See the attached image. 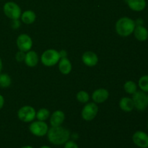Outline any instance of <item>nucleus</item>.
I'll use <instances>...</instances> for the list:
<instances>
[{
  "mask_svg": "<svg viewBox=\"0 0 148 148\" xmlns=\"http://www.w3.org/2000/svg\"><path fill=\"white\" fill-rule=\"evenodd\" d=\"M25 63L27 66L30 67H33L38 64L39 61L38 56L37 53L34 51H29L26 52L25 57Z\"/></svg>",
  "mask_w": 148,
  "mask_h": 148,
  "instance_id": "nucleus-14",
  "label": "nucleus"
},
{
  "mask_svg": "<svg viewBox=\"0 0 148 148\" xmlns=\"http://www.w3.org/2000/svg\"><path fill=\"white\" fill-rule=\"evenodd\" d=\"M20 148H34V147H32V146H30V145H25V146H23V147H22Z\"/></svg>",
  "mask_w": 148,
  "mask_h": 148,
  "instance_id": "nucleus-31",
  "label": "nucleus"
},
{
  "mask_svg": "<svg viewBox=\"0 0 148 148\" xmlns=\"http://www.w3.org/2000/svg\"><path fill=\"white\" fill-rule=\"evenodd\" d=\"M124 89L127 93L133 95L137 90V85L134 81H127L124 85Z\"/></svg>",
  "mask_w": 148,
  "mask_h": 148,
  "instance_id": "nucleus-21",
  "label": "nucleus"
},
{
  "mask_svg": "<svg viewBox=\"0 0 148 148\" xmlns=\"http://www.w3.org/2000/svg\"><path fill=\"white\" fill-rule=\"evenodd\" d=\"M47 137L51 144L55 145H62L70 138V132L62 126L51 127V128L48 130Z\"/></svg>",
  "mask_w": 148,
  "mask_h": 148,
  "instance_id": "nucleus-1",
  "label": "nucleus"
},
{
  "mask_svg": "<svg viewBox=\"0 0 148 148\" xmlns=\"http://www.w3.org/2000/svg\"><path fill=\"white\" fill-rule=\"evenodd\" d=\"M132 141L140 148H148V134L143 131H137L132 136Z\"/></svg>",
  "mask_w": 148,
  "mask_h": 148,
  "instance_id": "nucleus-10",
  "label": "nucleus"
},
{
  "mask_svg": "<svg viewBox=\"0 0 148 148\" xmlns=\"http://www.w3.org/2000/svg\"><path fill=\"white\" fill-rule=\"evenodd\" d=\"M133 33L139 41H145L148 39V30L143 25H136Z\"/></svg>",
  "mask_w": 148,
  "mask_h": 148,
  "instance_id": "nucleus-15",
  "label": "nucleus"
},
{
  "mask_svg": "<svg viewBox=\"0 0 148 148\" xmlns=\"http://www.w3.org/2000/svg\"><path fill=\"white\" fill-rule=\"evenodd\" d=\"M61 59L59 52L55 49H48L42 53L40 61L46 66H52L59 63Z\"/></svg>",
  "mask_w": 148,
  "mask_h": 148,
  "instance_id": "nucleus-3",
  "label": "nucleus"
},
{
  "mask_svg": "<svg viewBox=\"0 0 148 148\" xmlns=\"http://www.w3.org/2000/svg\"><path fill=\"white\" fill-rule=\"evenodd\" d=\"M147 128H148V121H147Z\"/></svg>",
  "mask_w": 148,
  "mask_h": 148,
  "instance_id": "nucleus-34",
  "label": "nucleus"
},
{
  "mask_svg": "<svg viewBox=\"0 0 148 148\" xmlns=\"http://www.w3.org/2000/svg\"><path fill=\"white\" fill-rule=\"evenodd\" d=\"M136 27V22L132 19L124 17L118 20L116 23V31L122 37H127L134 32Z\"/></svg>",
  "mask_w": 148,
  "mask_h": 148,
  "instance_id": "nucleus-2",
  "label": "nucleus"
},
{
  "mask_svg": "<svg viewBox=\"0 0 148 148\" xmlns=\"http://www.w3.org/2000/svg\"><path fill=\"white\" fill-rule=\"evenodd\" d=\"M77 99L79 103H87L90 100V95L86 91L81 90L77 94Z\"/></svg>",
  "mask_w": 148,
  "mask_h": 148,
  "instance_id": "nucleus-24",
  "label": "nucleus"
},
{
  "mask_svg": "<svg viewBox=\"0 0 148 148\" xmlns=\"http://www.w3.org/2000/svg\"><path fill=\"white\" fill-rule=\"evenodd\" d=\"M4 14L11 20H19L21 17L22 11L18 4L13 1H8L3 7Z\"/></svg>",
  "mask_w": 148,
  "mask_h": 148,
  "instance_id": "nucleus-4",
  "label": "nucleus"
},
{
  "mask_svg": "<svg viewBox=\"0 0 148 148\" xmlns=\"http://www.w3.org/2000/svg\"><path fill=\"white\" fill-rule=\"evenodd\" d=\"M133 103L134 108L140 111H143L147 108L148 102L147 99V95L145 92L142 90H137L132 95Z\"/></svg>",
  "mask_w": 148,
  "mask_h": 148,
  "instance_id": "nucleus-5",
  "label": "nucleus"
},
{
  "mask_svg": "<svg viewBox=\"0 0 148 148\" xmlns=\"http://www.w3.org/2000/svg\"><path fill=\"white\" fill-rule=\"evenodd\" d=\"M119 107L125 112H130L134 108L132 99L128 97H123L119 101Z\"/></svg>",
  "mask_w": 148,
  "mask_h": 148,
  "instance_id": "nucleus-18",
  "label": "nucleus"
},
{
  "mask_svg": "<svg viewBox=\"0 0 148 148\" xmlns=\"http://www.w3.org/2000/svg\"><path fill=\"white\" fill-rule=\"evenodd\" d=\"M29 130L33 135L40 137L47 134L49 127L45 121L38 120V121H33L30 124Z\"/></svg>",
  "mask_w": 148,
  "mask_h": 148,
  "instance_id": "nucleus-7",
  "label": "nucleus"
},
{
  "mask_svg": "<svg viewBox=\"0 0 148 148\" xmlns=\"http://www.w3.org/2000/svg\"><path fill=\"white\" fill-rule=\"evenodd\" d=\"M20 26V22L19 20H12V27L14 29H17Z\"/></svg>",
  "mask_w": 148,
  "mask_h": 148,
  "instance_id": "nucleus-27",
  "label": "nucleus"
},
{
  "mask_svg": "<svg viewBox=\"0 0 148 148\" xmlns=\"http://www.w3.org/2000/svg\"><path fill=\"white\" fill-rule=\"evenodd\" d=\"M12 83L11 77L6 73L0 74V88H7L10 86Z\"/></svg>",
  "mask_w": 148,
  "mask_h": 148,
  "instance_id": "nucleus-22",
  "label": "nucleus"
},
{
  "mask_svg": "<svg viewBox=\"0 0 148 148\" xmlns=\"http://www.w3.org/2000/svg\"><path fill=\"white\" fill-rule=\"evenodd\" d=\"M4 105V97H3V95L0 94V111H1V108H3Z\"/></svg>",
  "mask_w": 148,
  "mask_h": 148,
  "instance_id": "nucleus-28",
  "label": "nucleus"
},
{
  "mask_svg": "<svg viewBox=\"0 0 148 148\" xmlns=\"http://www.w3.org/2000/svg\"><path fill=\"white\" fill-rule=\"evenodd\" d=\"M20 18L23 23L30 25L34 23L36 18V15L34 12L32 10H26L21 14Z\"/></svg>",
  "mask_w": 148,
  "mask_h": 148,
  "instance_id": "nucleus-19",
  "label": "nucleus"
},
{
  "mask_svg": "<svg viewBox=\"0 0 148 148\" xmlns=\"http://www.w3.org/2000/svg\"><path fill=\"white\" fill-rule=\"evenodd\" d=\"M36 112L33 107L30 106H25L17 111V116L20 121L23 122H31L36 119Z\"/></svg>",
  "mask_w": 148,
  "mask_h": 148,
  "instance_id": "nucleus-6",
  "label": "nucleus"
},
{
  "mask_svg": "<svg viewBox=\"0 0 148 148\" xmlns=\"http://www.w3.org/2000/svg\"><path fill=\"white\" fill-rule=\"evenodd\" d=\"M59 54H60L61 58H66L67 53H66V51L65 50H62L59 52Z\"/></svg>",
  "mask_w": 148,
  "mask_h": 148,
  "instance_id": "nucleus-29",
  "label": "nucleus"
},
{
  "mask_svg": "<svg viewBox=\"0 0 148 148\" xmlns=\"http://www.w3.org/2000/svg\"><path fill=\"white\" fill-rule=\"evenodd\" d=\"M82 62L86 66H94L98 64V57L95 53L92 51H86L82 56Z\"/></svg>",
  "mask_w": 148,
  "mask_h": 148,
  "instance_id": "nucleus-12",
  "label": "nucleus"
},
{
  "mask_svg": "<svg viewBox=\"0 0 148 148\" xmlns=\"http://www.w3.org/2000/svg\"><path fill=\"white\" fill-rule=\"evenodd\" d=\"M50 115L51 114L49 110H48L47 108H40V110H38V111L36 112V118L38 120H39V121H45L50 117Z\"/></svg>",
  "mask_w": 148,
  "mask_h": 148,
  "instance_id": "nucleus-20",
  "label": "nucleus"
},
{
  "mask_svg": "<svg viewBox=\"0 0 148 148\" xmlns=\"http://www.w3.org/2000/svg\"><path fill=\"white\" fill-rule=\"evenodd\" d=\"M108 96H109V92L106 89L99 88L95 90L92 92V99L95 103H102L108 99Z\"/></svg>",
  "mask_w": 148,
  "mask_h": 148,
  "instance_id": "nucleus-11",
  "label": "nucleus"
},
{
  "mask_svg": "<svg viewBox=\"0 0 148 148\" xmlns=\"http://www.w3.org/2000/svg\"><path fill=\"white\" fill-rule=\"evenodd\" d=\"M98 112V107L95 103H87L82 110V119L87 121L93 120Z\"/></svg>",
  "mask_w": 148,
  "mask_h": 148,
  "instance_id": "nucleus-8",
  "label": "nucleus"
},
{
  "mask_svg": "<svg viewBox=\"0 0 148 148\" xmlns=\"http://www.w3.org/2000/svg\"><path fill=\"white\" fill-rule=\"evenodd\" d=\"M147 102H148V94L147 95Z\"/></svg>",
  "mask_w": 148,
  "mask_h": 148,
  "instance_id": "nucleus-33",
  "label": "nucleus"
},
{
  "mask_svg": "<svg viewBox=\"0 0 148 148\" xmlns=\"http://www.w3.org/2000/svg\"><path fill=\"white\" fill-rule=\"evenodd\" d=\"M25 57V52L22 51L17 52L15 55V59L18 62H21L24 61Z\"/></svg>",
  "mask_w": 148,
  "mask_h": 148,
  "instance_id": "nucleus-25",
  "label": "nucleus"
},
{
  "mask_svg": "<svg viewBox=\"0 0 148 148\" xmlns=\"http://www.w3.org/2000/svg\"><path fill=\"white\" fill-rule=\"evenodd\" d=\"M138 85L142 91L148 92V75H144L140 78L138 81Z\"/></svg>",
  "mask_w": 148,
  "mask_h": 148,
  "instance_id": "nucleus-23",
  "label": "nucleus"
},
{
  "mask_svg": "<svg viewBox=\"0 0 148 148\" xmlns=\"http://www.w3.org/2000/svg\"><path fill=\"white\" fill-rule=\"evenodd\" d=\"M2 66H3L2 61H1V58H0V74L1 73V70H2Z\"/></svg>",
  "mask_w": 148,
  "mask_h": 148,
  "instance_id": "nucleus-30",
  "label": "nucleus"
},
{
  "mask_svg": "<svg viewBox=\"0 0 148 148\" xmlns=\"http://www.w3.org/2000/svg\"><path fill=\"white\" fill-rule=\"evenodd\" d=\"M72 64L67 58H61L59 62V69L63 75H66L72 71Z\"/></svg>",
  "mask_w": 148,
  "mask_h": 148,
  "instance_id": "nucleus-17",
  "label": "nucleus"
},
{
  "mask_svg": "<svg viewBox=\"0 0 148 148\" xmlns=\"http://www.w3.org/2000/svg\"><path fill=\"white\" fill-rule=\"evenodd\" d=\"M17 46L19 50L22 51L23 52H27L32 49L33 46V40H32L31 38L27 34L20 35L17 38Z\"/></svg>",
  "mask_w": 148,
  "mask_h": 148,
  "instance_id": "nucleus-9",
  "label": "nucleus"
},
{
  "mask_svg": "<svg viewBox=\"0 0 148 148\" xmlns=\"http://www.w3.org/2000/svg\"><path fill=\"white\" fill-rule=\"evenodd\" d=\"M64 148H79V146L77 145V144L75 142L68 140V141L64 144Z\"/></svg>",
  "mask_w": 148,
  "mask_h": 148,
  "instance_id": "nucleus-26",
  "label": "nucleus"
},
{
  "mask_svg": "<svg viewBox=\"0 0 148 148\" xmlns=\"http://www.w3.org/2000/svg\"><path fill=\"white\" fill-rule=\"evenodd\" d=\"M127 4L134 12H142L145 9L147 3L145 0H127Z\"/></svg>",
  "mask_w": 148,
  "mask_h": 148,
  "instance_id": "nucleus-16",
  "label": "nucleus"
},
{
  "mask_svg": "<svg viewBox=\"0 0 148 148\" xmlns=\"http://www.w3.org/2000/svg\"><path fill=\"white\" fill-rule=\"evenodd\" d=\"M39 148H51V147H49V146H48V145H43V146H41V147H39Z\"/></svg>",
  "mask_w": 148,
  "mask_h": 148,
  "instance_id": "nucleus-32",
  "label": "nucleus"
},
{
  "mask_svg": "<svg viewBox=\"0 0 148 148\" xmlns=\"http://www.w3.org/2000/svg\"><path fill=\"white\" fill-rule=\"evenodd\" d=\"M65 119L64 113L63 111L58 110L54 111L51 115L50 124L51 127H59L63 124Z\"/></svg>",
  "mask_w": 148,
  "mask_h": 148,
  "instance_id": "nucleus-13",
  "label": "nucleus"
}]
</instances>
